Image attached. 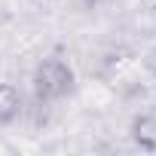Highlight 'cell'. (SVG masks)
<instances>
[{
  "label": "cell",
  "mask_w": 156,
  "mask_h": 156,
  "mask_svg": "<svg viewBox=\"0 0 156 156\" xmlns=\"http://www.w3.org/2000/svg\"><path fill=\"white\" fill-rule=\"evenodd\" d=\"M31 89L40 104H58L76 92V70L61 55H46L31 73Z\"/></svg>",
  "instance_id": "6da1fadb"
},
{
  "label": "cell",
  "mask_w": 156,
  "mask_h": 156,
  "mask_svg": "<svg viewBox=\"0 0 156 156\" xmlns=\"http://www.w3.org/2000/svg\"><path fill=\"white\" fill-rule=\"evenodd\" d=\"M129 138L138 150L144 153H156V113L147 110V113H138L129 126Z\"/></svg>",
  "instance_id": "7a4b0ae2"
},
{
  "label": "cell",
  "mask_w": 156,
  "mask_h": 156,
  "mask_svg": "<svg viewBox=\"0 0 156 156\" xmlns=\"http://www.w3.org/2000/svg\"><path fill=\"white\" fill-rule=\"evenodd\" d=\"M25 110V98L16 83L0 80V126H12Z\"/></svg>",
  "instance_id": "3957f363"
},
{
  "label": "cell",
  "mask_w": 156,
  "mask_h": 156,
  "mask_svg": "<svg viewBox=\"0 0 156 156\" xmlns=\"http://www.w3.org/2000/svg\"><path fill=\"white\" fill-rule=\"evenodd\" d=\"M153 70H156V67H153Z\"/></svg>",
  "instance_id": "277c9868"
}]
</instances>
